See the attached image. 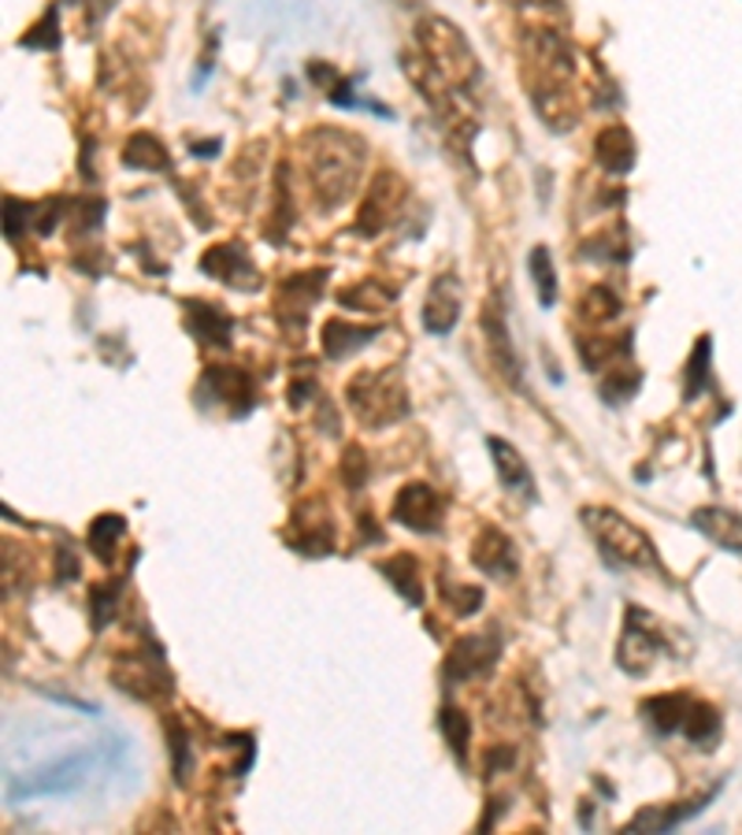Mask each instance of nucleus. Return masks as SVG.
<instances>
[{"mask_svg": "<svg viewBox=\"0 0 742 835\" xmlns=\"http://www.w3.org/2000/svg\"><path fill=\"white\" fill-rule=\"evenodd\" d=\"M527 86L546 127H576V56L557 30H535L524 42Z\"/></svg>", "mask_w": 742, "mask_h": 835, "instance_id": "1", "label": "nucleus"}, {"mask_svg": "<svg viewBox=\"0 0 742 835\" xmlns=\"http://www.w3.org/2000/svg\"><path fill=\"white\" fill-rule=\"evenodd\" d=\"M364 171V141L350 130H316L304 138V179L323 212L353 197Z\"/></svg>", "mask_w": 742, "mask_h": 835, "instance_id": "2", "label": "nucleus"}, {"mask_svg": "<svg viewBox=\"0 0 742 835\" xmlns=\"http://www.w3.org/2000/svg\"><path fill=\"white\" fill-rule=\"evenodd\" d=\"M579 521H583L587 535L594 538V546L602 549V557L613 568H657V549L649 543V535L627 521L624 513L609 505H587Z\"/></svg>", "mask_w": 742, "mask_h": 835, "instance_id": "3", "label": "nucleus"}, {"mask_svg": "<svg viewBox=\"0 0 742 835\" xmlns=\"http://www.w3.org/2000/svg\"><path fill=\"white\" fill-rule=\"evenodd\" d=\"M345 402H350L353 416L372 431L398 424L409 413V394L394 372H361L345 390Z\"/></svg>", "mask_w": 742, "mask_h": 835, "instance_id": "4", "label": "nucleus"}, {"mask_svg": "<svg viewBox=\"0 0 742 835\" xmlns=\"http://www.w3.org/2000/svg\"><path fill=\"white\" fill-rule=\"evenodd\" d=\"M420 45L445 83L461 94H472V86L480 83V64H475V53L467 49L461 30H453L445 19H427L420 26Z\"/></svg>", "mask_w": 742, "mask_h": 835, "instance_id": "5", "label": "nucleus"}, {"mask_svg": "<svg viewBox=\"0 0 742 835\" xmlns=\"http://www.w3.org/2000/svg\"><path fill=\"white\" fill-rule=\"evenodd\" d=\"M668 654H673V646H668V628L660 624L649 609L627 606L624 631H620V643H616V665L624 668L627 676H649V668Z\"/></svg>", "mask_w": 742, "mask_h": 835, "instance_id": "6", "label": "nucleus"}, {"mask_svg": "<svg viewBox=\"0 0 742 835\" xmlns=\"http://www.w3.org/2000/svg\"><path fill=\"white\" fill-rule=\"evenodd\" d=\"M282 535H287V543L293 549H301L304 557H327L334 549V516L331 509L323 505V497L293 505L290 524Z\"/></svg>", "mask_w": 742, "mask_h": 835, "instance_id": "7", "label": "nucleus"}, {"mask_svg": "<svg viewBox=\"0 0 742 835\" xmlns=\"http://www.w3.org/2000/svg\"><path fill=\"white\" fill-rule=\"evenodd\" d=\"M111 679H116L119 691H127V695L135 698H160L168 695V672H164V654H160L157 646L152 650H135V654L127 657H116V665H111Z\"/></svg>", "mask_w": 742, "mask_h": 835, "instance_id": "8", "label": "nucleus"}, {"mask_svg": "<svg viewBox=\"0 0 742 835\" xmlns=\"http://www.w3.org/2000/svg\"><path fill=\"white\" fill-rule=\"evenodd\" d=\"M497 650H502V643H497L494 635L456 639V643L450 646V654H445L442 679L445 684H472V679L491 676L497 665Z\"/></svg>", "mask_w": 742, "mask_h": 835, "instance_id": "9", "label": "nucleus"}, {"mask_svg": "<svg viewBox=\"0 0 742 835\" xmlns=\"http://www.w3.org/2000/svg\"><path fill=\"white\" fill-rule=\"evenodd\" d=\"M442 516H445L442 494L434 491V486H427V483L401 486L398 497H394V521H398L401 527H409V532H420V535L439 532Z\"/></svg>", "mask_w": 742, "mask_h": 835, "instance_id": "10", "label": "nucleus"}, {"mask_svg": "<svg viewBox=\"0 0 742 835\" xmlns=\"http://www.w3.org/2000/svg\"><path fill=\"white\" fill-rule=\"evenodd\" d=\"M94 766V753H71V758L56 761L42 772H34L30 780H19L12 791V799H37V794H67L75 791L78 783L86 780V769Z\"/></svg>", "mask_w": 742, "mask_h": 835, "instance_id": "11", "label": "nucleus"}, {"mask_svg": "<svg viewBox=\"0 0 742 835\" xmlns=\"http://www.w3.org/2000/svg\"><path fill=\"white\" fill-rule=\"evenodd\" d=\"M201 268L212 279H219L223 287L230 290H257L260 287V275L252 268L249 253L241 242H223V246H212L205 257H201Z\"/></svg>", "mask_w": 742, "mask_h": 835, "instance_id": "12", "label": "nucleus"}, {"mask_svg": "<svg viewBox=\"0 0 742 835\" xmlns=\"http://www.w3.org/2000/svg\"><path fill=\"white\" fill-rule=\"evenodd\" d=\"M201 397H216L223 405V413L230 416H246L249 405L257 402L252 394V379L241 368H230V364H216L201 375Z\"/></svg>", "mask_w": 742, "mask_h": 835, "instance_id": "13", "label": "nucleus"}, {"mask_svg": "<svg viewBox=\"0 0 742 835\" xmlns=\"http://www.w3.org/2000/svg\"><path fill=\"white\" fill-rule=\"evenodd\" d=\"M461 304H464V287L453 271H442L439 279L431 282L423 301V328L431 334H450L461 320Z\"/></svg>", "mask_w": 742, "mask_h": 835, "instance_id": "14", "label": "nucleus"}, {"mask_svg": "<svg viewBox=\"0 0 742 835\" xmlns=\"http://www.w3.org/2000/svg\"><path fill=\"white\" fill-rule=\"evenodd\" d=\"M472 565L486 572L491 579H513L520 572V554H516L513 538L502 532V527H483L472 543Z\"/></svg>", "mask_w": 742, "mask_h": 835, "instance_id": "15", "label": "nucleus"}, {"mask_svg": "<svg viewBox=\"0 0 742 835\" xmlns=\"http://www.w3.org/2000/svg\"><path fill=\"white\" fill-rule=\"evenodd\" d=\"M483 331H486V345H491V356H494V368L509 379L513 390H524V368H520V356H516V350H513V334H509V323H505L502 301L486 304Z\"/></svg>", "mask_w": 742, "mask_h": 835, "instance_id": "16", "label": "nucleus"}, {"mask_svg": "<svg viewBox=\"0 0 742 835\" xmlns=\"http://www.w3.org/2000/svg\"><path fill=\"white\" fill-rule=\"evenodd\" d=\"M405 201V186L398 175H390V171H383V175H375L368 197H364V208H361V220H357V231L364 234H379L386 223L398 220V208Z\"/></svg>", "mask_w": 742, "mask_h": 835, "instance_id": "17", "label": "nucleus"}, {"mask_svg": "<svg viewBox=\"0 0 742 835\" xmlns=\"http://www.w3.org/2000/svg\"><path fill=\"white\" fill-rule=\"evenodd\" d=\"M486 450H491V461H494V472H497V483L505 486L509 494L524 497V502H538V491H535V475L531 468H527V461L520 457V450H516L513 442L497 439V435H491L486 439Z\"/></svg>", "mask_w": 742, "mask_h": 835, "instance_id": "18", "label": "nucleus"}, {"mask_svg": "<svg viewBox=\"0 0 742 835\" xmlns=\"http://www.w3.org/2000/svg\"><path fill=\"white\" fill-rule=\"evenodd\" d=\"M690 524H695L709 543H717L720 549L742 554V513H735V509L698 505L695 513H690Z\"/></svg>", "mask_w": 742, "mask_h": 835, "instance_id": "19", "label": "nucleus"}, {"mask_svg": "<svg viewBox=\"0 0 742 835\" xmlns=\"http://www.w3.org/2000/svg\"><path fill=\"white\" fill-rule=\"evenodd\" d=\"M327 282V271H304V275H290L287 282L279 287V304H276V312H279V320H298V323H304V312L316 304V298H320V287Z\"/></svg>", "mask_w": 742, "mask_h": 835, "instance_id": "20", "label": "nucleus"}, {"mask_svg": "<svg viewBox=\"0 0 742 835\" xmlns=\"http://www.w3.org/2000/svg\"><path fill=\"white\" fill-rule=\"evenodd\" d=\"M690 706H695V698L687 695H657L643 702V717L657 736H676V731H684Z\"/></svg>", "mask_w": 742, "mask_h": 835, "instance_id": "21", "label": "nucleus"}, {"mask_svg": "<svg viewBox=\"0 0 742 835\" xmlns=\"http://www.w3.org/2000/svg\"><path fill=\"white\" fill-rule=\"evenodd\" d=\"M598 164H602L609 175H627L635 168V141L624 127H605L598 135Z\"/></svg>", "mask_w": 742, "mask_h": 835, "instance_id": "22", "label": "nucleus"}, {"mask_svg": "<svg viewBox=\"0 0 742 835\" xmlns=\"http://www.w3.org/2000/svg\"><path fill=\"white\" fill-rule=\"evenodd\" d=\"M190 334L208 345H227L230 339V315L219 309V304L208 301H193L190 304Z\"/></svg>", "mask_w": 742, "mask_h": 835, "instance_id": "23", "label": "nucleus"}, {"mask_svg": "<svg viewBox=\"0 0 742 835\" xmlns=\"http://www.w3.org/2000/svg\"><path fill=\"white\" fill-rule=\"evenodd\" d=\"M379 572L390 579L394 590L405 595V602L409 606H420L423 602V579H420V561H416L412 554H398L390 557V561L379 565Z\"/></svg>", "mask_w": 742, "mask_h": 835, "instance_id": "24", "label": "nucleus"}, {"mask_svg": "<svg viewBox=\"0 0 742 835\" xmlns=\"http://www.w3.org/2000/svg\"><path fill=\"white\" fill-rule=\"evenodd\" d=\"M701 806H706V799L687 802V806H679V810H673V806H649L643 813H635V821L627 824L624 832H673L676 824H684L687 817H695Z\"/></svg>", "mask_w": 742, "mask_h": 835, "instance_id": "25", "label": "nucleus"}, {"mask_svg": "<svg viewBox=\"0 0 742 835\" xmlns=\"http://www.w3.org/2000/svg\"><path fill=\"white\" fill-rule=\"evenodd\" d=\"M372 339H375V328H350V323L331 320L327 328H323V353H327L331 361H342V356L357 353L361 345H368Z\"/></svg>", "mask_w": 742, "mask_h": 835, "instance_id": "26", "label": "nucleus"}, {"mask_svg": "<svg viewBox=\"0 0 742 835\" xmlns=\"http://www.w3.org/2000/svg\"><path fill=\"white\" fill-rule=\"evenodd\" d=\"M720 728H724V720H720V713L709 706V702H695L684 720V736L695 742V747H706V750L717 747Z\"/></svg>", "mask_w": 742, "mask_h": 835, "instance_id": "27", "label": "nucleus"}, {"mask_svg": "<svg viewBox=\"0 0 742 835\" xmlns=\"http://www.w3.org/2000/svg\"><path fill=\"white\" fill-rule=\"evenodd\" d=\"M123 535H127V521L119 513H105V516H97L94 524H89V549L100 557L105 565H111L116 561V546L123 543Z\"/></svg>", "mask_w": 742, "mask_h": 835, "instance_id": "28", "label": "nucleus"}, {"mask_svg": "<svg viewBox=\"0 0 742 835\" xmlns=\"http://www.w3.org/2000/svg\"><path fill=\"white\" fill-rule=\"evenodd\" d=\"M123 164L135 171H164L168 168V152L152 135H135L127 141Z\"/></svg>", "mask_w": 742, "mask_h": 835, "instance_id": "29", "label": "nucleus"}, {"mask_svg": "<svg viewBox=\"0 0 742 835\" xmlns=\"http://www.w3.org/2000/svg\"><path fill=\"white\" fill-rule=\"evenodd\" d=\"M527 271H531V282L538 290V301L553 304L557 301V271H553V257L546 246H535L531 257H527Z\"/></svg>", "mask_w": 742, "mask_h": 835, "instance_id": "30", "label": "nucleus"}, {"mask_svg": "<svg viewBox=\"0 0 742 835\" xmlns=\"http://www.w3.org/2000/svg\"><path fill=\"white\" fill-rule=\"evenodd\" d=\"M579 315H583L587 323H594V328H605L609 320H616V315H620L616 293L609 290V287H594V290L583 298V304H579Z\"/></svg>", "mask_w": 742, "mask_h": 835, "instance_id": "31", "label": "nucleus"}, {"mask_svg": "<svg viewBox=\"0 0 742 835\" xmlns=\"http://www.w3.org/2000/svg\"><path fill=\"white\" fill-rule=\"evenodd\" d=\"M713 342L709 339H701L698 345H695V353H690V364H687V375H684V397L687 402H695V397L706 390V383H709V361H713Z\"/></svg>", "mask_w": 742, "mask_h": 835, "instance_id": "32", "label": "nucleus"}, {"mask_svg": "<svg viewBox=\"0 0 742 835\" xmlns=\"http://www.w3.org/2000/svg\"><path fill=\"white\" fill-rule=\"evenodd\" d=\"M439 728H442L445 742H450V750L464 761V758H467V739H472V725H467L464 713L453 709V706H442V713H439Z\"/></svg>", "mask_w": 742, "mask_h": 835, "instance_id": "33", "label": "nucleus"}, {"mask_svg": "<svg viewBox=\"0 0 742 835\" xmlns=\"http://www.w3.org/2000/svg\"><path fill=\"white\" fill-rule=\"evenodd\" d=\"M119 598H123V579H111V584H97L94 587V628L111 624Z\"/></svg>", "mask_w": 742, "mask_h": 835, "instance_id": "34", "label": "nucleus"}, {"mask_svg": "<svg viewBox=\"0 0 742 835\" xmlns=\"http://www.w3.org/2000/svg\"><path fill=\"white\" fill-rule=\"evenodd\" d=\"M342 475H345V486H364V480H368V457H364L361 446H350L342 457Z\"/></svg>", "mask_w": 742, "mask_h": 835, "instance_id": "35", "label": "nucleus"}, {"mask_svg": "<svg viewBox=\"0 0 742 835\" xmlns=\"http://www.w3.org/2000/svg\"><path fill=\"white\" fill-rule=\"evenodd\" d=\"M445 602H450L461 617H472L483 609V590L480 587H453L450 595H445Z\"/></svg>", "mask_w": 742, "mask_h": 835, "instance_id": "36", "label": "nucleus"}, {"mask_svg": "<svg viewBox=\"0 0 742 835\" xmlns=\"http://www.w3.org/2000/svg\"><path fill=\"white\" fill-rule=\"evenodd\" d=\"M168 736H171V758H175V780L186 783V772H190V766H186V742H190V736H186V728L175 725V720H171Z\"/></svg>", "mask_w": 742, "mask_h": 835, "instance_id": "37", "label": "nucleus"}, {"mask_svg": "<svg viewBox=\"0 0 742 835\" xmlns=\"http://www.w3.org/2000/svg\"><path fill=\"white\" fill-rule=\"evenodd\" d=\"M78 554H71L67 546H60V579H78Z\"/></svg>", "mask_w": 742, "mask_h": 835, "instance_id": "38", "label": "nucleus"}]
</instances>
